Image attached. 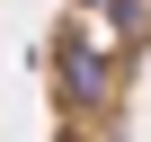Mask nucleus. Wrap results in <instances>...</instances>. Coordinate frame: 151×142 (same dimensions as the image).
Instances as JSON below:
<instances>
[{"instance_id":"nucleus-1","label":"nucleus","mask_w":151,"mask_h":142,"mask_svg":"<svg viewBox=\"0 0 151 142\" xmlns=\"http://www.w3.org/2000/svg\"><path fill=\"white\" fill-rule=\"evenodd\" d=\"M53 53H62V107H98L107 98V62L89 53V27H62Z\"/></svg>"},{"instance_id":"nucleus-2","label":"nucleus","mask_w":151,"mask_h":142,"mask_svg":"<svg viewBox=\"0 0 151 142\" xmlns=\"http://www.w3.org/2000/svg\"><path fill=\"white\" fill-rule=\"evenodd\" d=\"M89 9H116V18H124V9H133V0H89Z\"/></svg>"}]
</instances>
